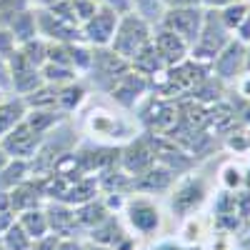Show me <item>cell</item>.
I'll return each instance as SVG.
<instances>
[{"label": "cell", "mask_w": 250, "mask_h": 250, "mask_svg": "<svg viewBox=\"0 0 250 250\" xmlns=\"http://www.w3.org/2000/svg\"><path fill=\"white\" fill-rule=\"evenodd\" d=\"M233 38H238L240 40V43H250V10H248V15H245V20H243V23L238 25V30L233 33Z\"/></svg>", "instance_id": "obj_46"}, {"label": "cell", "mask_w": 250, "mask_h": 250, "mask_svg": "<svg viewBox=\"0 0 250 250\" xmlns=\"http://www.w3.org/2000/svg\"><path fill=\"white\" fill-rule=\"evenodd\" d=\"M153 40V25L148 20H143L140 15L135 13H125L120 15L118 20V28H115V35L110 40V50H115L120 58L125 60H133L145 45Z\"/></svg>", "instance_id": "obj_5"}, {"label": "cell", "mask_w": 250, "mask_h": 250, "mask_svg": "<svg viewBox=\"0 0 250 250\" xmlns=\"http://www.w3.org/2000/svg\"><path fill=\"white\" fill-rule=\"evenodd\" d=\"M153 45L165 60V65H175V62L190 55V45L180 35H175L173 30L163 28V25H153Z\"/></svg>", "instance_id": "obj_19"}, {"label": "cell", "mask_w": 250, "mask_h": 250, "mask_svg": "<svg viewBox=\"0 0 250 250\" xmlns=\"http://www.w3.org/2000/svg\"><path fill=\"white\" fill-rule=\"evenodd\" d=\"M245 73H250V43L245 45Z\"/></svg>", "instance_id": "obj_53"}, {"label": "cell", "mask_w": 250, "mask_h": 250, "mask_svg": "<svg viewBox=\"0 0 250 250\" xmlns=\"http://www.w3.org/2000/svg\"><path fill=\"white\" fill-rule=\"evenodd\" d=\"M0 90L10 93V62L0 58Z\"/></svg>", "instance_id": "obj_45"}, {"label": "cell", "mask_w": 250, "mask_h": 250, "mask_svg": "<svg viewBox=\"0 0 250 250\" xmlns=\"http://www.w3.org/2000/svg\"><path fill=\"white\" fill-rule=\"evenodd\" d=\"M208 198H210V185H208L205 175H198L193 170L175 180V185L168 193V208L175 218L183 220V218L198 215L205 208Z\"/></svg>", "instance_id": "obj_2"}, {"label": "cell", "mask_w": 250, "mask_h": 250, "mask_svg": "<svg viewBox=\"0 0 250 250\" xmlns=\"http://www.w3.org/2000/svg\"><path fill=\"white\" fill-rule=\"evenodd\" d=\"M130 5H133V13L140 15L143 20H148L150 25H158L165 13V5L160 0H130Z\"/></svg>", "instance_id": "obj_36"}, {"label": "cell", "mask_w": 250, "mask_h": 250, "mask_svg": "<svg viewBox=\"0 0 250 250\" xmlns=\"http://www.w3.org/2000/svg\"><path fill=\"white\" fill-rule=\"evenodd\" d=\"M25 113H28V105L20 95L8 93L3 100H0V138L8 135L15 125L25 118Z\"/></svg>", "instance_id": "obj_22"}, {"label": "cell", "mask_w": 250, "mask_h": 250, "mask_svg": "<svg viewBox=\"0 0 250 250\" xmlns=\"http://www.w3.org/2000/svg\"><path fill=\"white\" fill-rule=\"evenodd\" d=\"M178 175L168 170L165 165L155 163L153 168L133 178V193H145V195H158V193H170V188L175 185Z\"/></svg>", "instance_id": "obj_17"}, {"label": "cell", "mask_w": 250, "mask_h": 250, "mask_svg": "<svg viewBox=\"0 0 250 250\" xmlns=\"http://www.w3.org/2000/svg\"><path fill=\"white\" fill-rule=\"evenodd\" d=\"M55 250H83V238H60Z\"/></svg>", "instance_id": "obj_47"}, {"label": "cell", "mask_w": 250, "mask_h": 250, "mask_svg": "<svg viewBox=\"0 0 250 250\" xmlns=\"http://www.w3.org/2000/svg\"><path fill=\"white\" fill-rule=\"evenodd\" d=\"M128 233H130V230L125 228V223L113 213V215H108L105 220H103L98 228L88 230L85 235H88V240H93V243H98V245H105V248H120L125 240L130 238Z\"/></svg>", "instance_id": "obj_21"}, {"label": "cell", "mask_w": 250, "mask_h": 250, "mask_svg": "<svg viewBox=\"0 0 250 250\" xmlns=\"http://www.w3.org/2000/svg\"><path fill=\"white\" fill-rule=\"evenodd\" d=\"M8 62H10V93L23 98V95L33 93L35 88H40L45 83L40 68H35L33 62H28L20 50H15V55Z\"/></svg>", "instance_id": "obj_15"}, {"label": "cell", "mask_w": 250, "mask_h": 250, "mask_svg": "<svg viewBox=\"0 0 250 250\" xmlns=\"http://www.w3.org/2000/svg\"><path fill=\"white\" fill-rule=\"evenodd\" d=\"M15 218H18V213L13 210L10 195L8 193H0V233H3L10 223H15Z\"/></svg>", "instance_id": "obj_39"}, {"label": "cell", "mask_w": 250, "mask_h": 250, "mask_svg": "<svg viewBox=\"0 0 250 250\" xmlns=\"http://www.w3.org/2000/svg\"><path fill=\"white\" fill-rule=\"evenodd\" d=\"M18 223L23 225V230L35 240V238H43L50 233V225H48V213H45V205L40 208H30V210L18 213Z\"/></svg>", "instance_id": "obj_26"}, {"label": "cell", "mask_w": 250, "mask_h": 250, "mask_svg": "<svg viewBox=\"0 0 250 250\" xmlns=\"http://www.w3.org/2000/svg\"><path fill=\"white\" fill-rule=\"evenodd\" d=\"M35 18H38V35L45 38L48 43H75V40H83L80 25L62 20L48 8H35Z\"/></svg>", "instance_id": "obj_14"}, {"label": "cell", "mask_w": 250, "mask_h": 250, "mask_svg": "<svg viewBox=\"0 0 250 250\" xmlns=\"http://www.w3.org/2000/svg\"><path fill=\"white\" fill-rule=\"evenodd\" d=\"M130 70V62L120 58L115 50L110 48H95L93 50V62H90V70L83 75L88 80L90 88H98L100 93H110V88L115 83Z\"/></svg>", "instance_id": "obj_7"}, {"label": "cell", "mask_w": 250, "mask_h": 250, "mask_svg": "<svg viewBox=\"0 0 250 250\" xmlns=\"http://www.w3.org/2000/svg\"><path fill=\"white\" fill-rule=\"evenodd\" d=\"M220 145L228 150V153H235V155H248V150H250V140H248V128L245 125H238L235 130H230L223 140H220Z\"/></svg>", "instance_id": "obj_34"}, {"label": "cell", "mask_w": 250, "mask_h": 250, "mask_svg": "<svg viewBox=\"0 0 250 250\" xmlns=\"http://www.w3.org/2000/svg\"><path fill=\"white\" fill-rule=\"evenodd\" d=\"M203 240V223L198 215L180 220V243L183 245H200Z\"/></svg>", "instance_id": "obj_37"}, {"label": "cell", "mask_w": 250, "mask_h": 250, "mask_svg": "<svg viewBox=\"0 0 250 250\" xmlns=\"http://www.w3.org/2000/svg\"><path fill=\"white\" fill-rule=\"evenodd\" d=\"M30 175H33L30 160L10 158V160L5 163V168L0 170V193H10L15 185H20L23 180H28Z\"/></svg>", "instance_id": "obj_25"}, {"label": "cell", "mask_w": 250, "mask_h": 250, "mask_svg": "<svg viewBox=\"0 0 250 250\" xmlns=\"http://www.w3.org/2000/svg\"><path fill=\"white\" fill-rule=\"evenodd\" d=\"M118 20L120 15L108 8V5H98V10L80 25V33H83V40L93 48H108L110 40L115 35V28H118Z\"/></svg>", "instance_id": "obj_12"}, {"label": "cell", "mask_w": 250, "mask_h": 250, "mask_svg": "<svg viewBox=\"0 0 250 250\" xmlns=\"http://www.w3.org/2000/svg\"><path fill=\"white\" fill-rule=\"evenodd\" d=\"M58 243H60V238H58L55 233H48V235H43V238H35L33 245H30V250H55Z\"/></svg>", "instance_id": "obj_42"}, {"label": "cell", "mask_w": 250, "mask_h": 250, "mask_svg": "<svg viewBox=\"0 0 250 250\" xmlns=\"http://www.w3.org/2000/svg\"><path fill=\"white\" fill-rule=\"evenodd\" d=\"M5 95H8V93H5V90H0V100H3V98H5Z\"/></svg>", "instance_id": "obj_55"}, {"label": "cell", "mask_w": 250, "mask_h": 250, "mask_svg": "<svg viewBox=\"0 0 250 250\" xmlns=\"http://www.w3.org/2000/svg\"><path fill=\"white\" fill-rule=\"evenodd\" d=\"M123 223L125 228L133 233V235H140V238H153L160 233L163 228V210L160 205L145 193H133L128 195L123 205Z\"/></svg>", "instance_id": "obj_3"}, {"label": "cell", "mask_w": 250, "mask_h": 250, "mask_svg": "<svg viewBox=\"0 0 250 250\" xmlns=\"http://www.w3.org/2000/svg\"><path fill=\"white\" fill-rule=\"evenodd\" d=\"M40 73H43V80L50 83V85H62V83H70L75 78H83L70 65H60V62H50V60L40 68Z\"/></svg>", "instance_id": "obj_32"}, {"label": "cell", "mask_w": 250, "mask_h": 250, "mask_svg": "<svg viewBox=\"0 0 250 250\" xmlns=\"http://www.w3.org/2000/svg\"><path fill=\"white\" fill-rule=\"evenodd\" d=\"M45 213H48L50 233H55L58 238H83L85 235L78 218H75V205L60 203V200H48Z\"/></svg>", "instance_id": "obj_16"}, {"label": "cell", "mask_w": 250, "mask_h": 250, "mask_svg": "<svg viewBox=\"0 0 250 250\" xmlns=\"http://www.w3.org/2000/svg\"><path fill=\"white\" fill-rule=\"evenodd\" d=\"M28 8H33V0H0V28H8L10 20Z\"/></svg>", "instance_id": "obj_38"}, {"label": "cell", "mask_w": 250, "mask_h": 250, "mask_svg": "<svg viewBox=\"0 0 250 250\" xmlns=\"http://www.w3.org/2000/svg\"><path fill=\"white\" fill-rule=\"evenodd\" d=\"M0 250H8V245H5V240H3V235H0Z\"/></svg>", "instance_id": "obj_54"}, {"label": "cell", "mask_w": 250, "mask_h": 250, "mask_svg": "<svg viewBox=\"0 0 250 250\" xmlns=\"http://www.w3.org/2000/svg\"><path fill=\"white\" fill-rule=\"evenodd\" d=\"M15 50H18V40H15V35H13L8 28H0V58L10 60V58L15 55Z\"/></svg>", "instance_id": "obj_40"}, {"label": "cell", "mask_w": 250, "mask_h": 250, "mask_svg": "<svg viewBox=\"0 0 250 250\" xmlns=\"http://www.w3.org/2000/svg\"><path fill=\"white\" fill-rule=\"evenodd\" d=\"M45 135H40L33 125L23 118L15 128L0 138V145L5 148V153L10 158H18V160H33L35 153L40 150V145H43Z\"/></svg>", "instance_id": "obj_10"}, {"label": "cell", "mask_w": 250, "mask_h": 250, "mask_svg": "<svg viewBox=\"0 0 250 250\" xmlns=\"http://www.w3.org/2000/svg\"><path fill=\"white\" fill-rule=\"evenodd\" d=\"M98 0H73V8H75V18H78V23L83 25L85 20L98 10Z\"/></svg>", "instance_id": "obj_41"}, {"label": "cell", "mask_w": 250, "mask_h": 250, "mask_svg": "<svg viewBox=\"0 0 250 250\" xmlns=\"http://www.w3.org/2000/svg\"><path fill=\"white\" fill-rule=\"evenodd\" d=\"M245 3H248V5H250V0H245Z\"/></svg>", "instance_id": "obj_57"}, {"label": "cell", "mask_w": 250, "mask_h": 250, "mask_svg": "<svg viewBox=\"0 0 250 250\" xmlns=\"http://www.w3.org/2000/svg\"><path fill=\"white\" fill-rule=\"evenodd\" d=\"M230 3H238V0H200V5L205 10H220V8L230 5Z\"/></svg>", "instance_id": "obj_50"}, {"label": "cell", "mask_w": 250, "mask_h": 250, "mask_svg": "<svg viewBox=\"0 0 250 250\" xmlns=\"http://www.w3.org/2000/svg\"><path fill=\"white\" fill-rule=\"evenodd\" d=\"M235 248H240V250H250V220L245 223V228L240 230V235H238V243H235Z\"/></svg>", "instance_id": "obj_49"}, {"label": "cell", "mask_w": 250, "mask_h": 250, "mask_svg": "<svg viewBox=\"0 0 250 250\" xmlns=\"http://www.w3.org/2000/svg\"><path fill=\"white\" fill-rule=\"evenodd\" d=\"M203 15H205V8L203 5H193V8H168L163 13L160 23L163 28L173 30L175 35H180L188 45L195 43V38L200 33V25H203Z\"/></svg>", "instance_id": "obj_11"}, {"label": "cell", "mask_w": 250, "mask_h": 250, "mask_svg": "<svg viewBox=\"0 0 250 250\" xmlns=\"http://www.w3.org/2000/svg\"><path fill=\"white\" fill-rule=\"evenodd\" d=\"M88 98H90V85H88L85 78H75L70 83L58 85V108L65 115L78 113L83 105H85Z\"/></svg>", "instance_id": "obj_20"}, {"label": "cell", "mask_w": 250, "mask_h": 250, "mask_svg": "<svg viewBox=\"0 0 250 250\" xmlns=\"http://www.w3.org/2000/svg\"><path fill=\"white\" fill-rule=\"evenodd\" d=\"M18 50L25 55V60L28 62H33L35 68H43L45 65V60H48V40L45 38H33V40H28V43H23V45H18Z\"/></svg>", "instance_id": "obj_31"}, {"label": "cell", "mask_w": 250, "mask_h": 250, "mask_svg": "<svg viewBox=\"0 0 250 250\" xmlns=\"http://www.w3.org/2000/svg\"><path fill=\"white\" fill-rule=\"evenodd\" d=\"M70 115H65L62 110H28L25 113V120L33 125V128L40 133V135H48L50 130H55L60 123H65Z\"/></svg>", "instance_id": "obj_29"}, {"label": "cell", "mask_w": 250, "mask_h": 250, "mask_svg": "<svg viewBox=\"0 0 250 250\" xmlns=\"http://www.w3.org/2000/svg\"><path fill=\"white\" fill-rule=\"evenodd\" d=\"M153 93V80L148 78V75H143V73H138V70H128L125 73L115 85L110 88V93H108V98L115 103V108H120V110H125V113H133L138 105H140V100L145 98V95H150Z\"/></svg>", "instance_id": "obj_8"}, {"label": "cell", "mask_w": 250, "mask_h": 250, "mask_svg": "<svg viewBox=\"0 0 250 250\" xmlns=\"http://www.w3.org/2000/svg\"><path fill=\"white\" fill-rule=\"evenodd\" d=\"M8 30L15 35L18 45H23V43H28V40L38 38V18H35V8H28V10H23V13H18V15L10 20Z\"/></svg>", "instance_id": "obj_27"}, {"label": "cell", "mask_w": 250, "mask_h": 250, "mask_svg": "<svg viewBox=\"0 0 250 250\" xmlns=\"http://www.w3.org/2000/svg\"><path fill=\"white\" fill-rule=\"evenodd\" d=\"M240 98H245V100H250V73H243L238 80H235V85H230Z\"/></svg>", "instance_id": "obj_43"}, {"label": "cell", "mask_w": 250, "mask_h": 250, "mask_svg": "<svg viewBox=\"0 0 250 250\" xmlns=\"http://www.w3.org/2000/svg\"><path fill=\"white\" fill-rule=\"evenodd\" d=\"M155 160V148L148 138V133L140 130L133 140H128L125 145H120V155H118V165L128 173V175H140L148 168H153Z\"/></svg>", "instance_id": "obj_9"}, {"label": "cell", "mask_w": 250, "mask_h": 250, "mask_svg": "<svg viewBox=\"0 0 250 250\" xmlns=\"http://www.w3.org/2000/svg\"><path fill=\"white\" fill-rule=\"evenodd\" d=\"M233 40V33L225 28V23L220 20L218 10H205L203 15V25L200 33L195 38V43L190 45V58L200 60V62H213V58Z\"/></svg>", "instance_id": "obj_6"}, {"label": "cell", "mask_w": 250, "mask_h": 250, "mask_svg": "<svg viewBox=\"0 0 250 250\" xmlns=\"http://www.w3.org/2000/svg\"><path fill=\"white\" fill-rule=\"evenodd\" d=\"M10 160V155L5 153V148H3V145H0V170H3L5 168V163Z\"/></svg>", "instance_id": "obj_52"}, {"label": "cell", "mask_w": 250, "mask_h": 250, "mask_svg": "<svg viewBox=\"0 0 250 250\" xmlns=\"http://www.w3.org/2000/svg\"><path fill=\"white\" fill-rule=\"evenodd\" d=\"M130 68L138 70V73H143V75H148V78L155 83V80L165 73V68H168V65H165V60L160 58V53L155 50L153 40H150V43L145 45V48L130 60Z\"/></svg>", "instance_id": "obj_23"}, {"label": "cell", "mask_w": 250, "mask_h": 250, "mask_svg": "<svg viewBox=\"0 0 250 250\" xmlns=\"http://www.w3.org/2000/svg\"><path fill=\"white\" fill-rule=\"evenodd\" d=\"M160 3L168 10V8H193V5H200V0H160Z\"/></svg>", "instance_id": "obj_48"}, {"label": "cell", "mask_w": 250, "mask_h": 250, "mask_svg": "<svg viewBox=\"0 0 250 250\" xmlns=\"http://www.w3.org/2000/svg\"><path fill=\"white\" fill-rule=\"evenodd\" d=\"M248 10H250V5L245 3V0H238V3H230V5L220 8L218 13H220V20L225 23V28L230 30V33H235V30H238V25L245 20Z\"/></svg>", "instance_id": "obj_35"}, {"label": "cell", "mask_w": 250, "mask_h": 250, "mask_svg": "<svg viewBox=\"0 0 250 250\" xmlns=\"http://www.w3.org/2000/svg\"><path fill=\"white\" fill-rule=\"evenodd\" d=\"M8 195H10V203H13V210L15 213H23V210L40 208V205L48 203L45 188H43V175H30L28 180L15 185Z\"/></svg>", "instance_id": "obj_18"}, {"label": "cell", "mask_w": 250, "mask_h": 250, "mask_svg": "<svg viewBox=\"0 0 250 250\" xmlns=\"http://www.w3.org/2000/svg\"><path fill=\"white\" fill-rule=\"evenodd\" d=\"M235 250H240V248H235Z\"/></svg>", "instance_id": "obj_58"}, {"label": "cell", "mask_w": 250, "mask_h": 250, "mask_svg": "<svg viewBox=\"0 0 250 250\" xmlns=\"http://www.w3.org/2000/svg\"><path fill=\"white\" fill-rule=\"evenodd\" d=\"M60 0H33V8H53Z\"/></svg>", "instance_id": "obj_51"}, {"label": "cell", "mask_w": 250, "mask_h": 250, "mask_svg": "<svg viewBox=\"0 0 250 250\" xmlns=\"http://www.w3.org/2000/svg\"><path fill=\"white\" fill-rule=\"evenodd\" d=\"M135 113V123L138 128L145 130V133H158V135H165L173 125H175V118H178V100L173 98H165L160 93H150L140 100V105L133 110Z\"/></svg>", "instance_id": "obj_4"}, {"label": "cell", "mask_w": 250, "mask_h": 250, "mask_svg": "<svg viewBox=\"0 0 250 250\" xmlns=\"http://www.w3.org/2000/svg\"><path fill=\"white\" fill-rule=\"evenodd\" d=\"M248 140H250V128H248ZM248 155H250V150H248Z\"/></svg>", "instance_id": "obj_56"}, {"label": "cell", "mask_w": 250, "mask_h": 250, "mask_svg": "<svg viewBox=\"0 0 250 250\" xmlns=\"http://www.w3.org/2000/svg\"><path fill=\"white\" fill-rule=\"evenodd\" d=\"M210 73L225 83V85H235V80L245 73V43L233 38L210 62Z\"/></svg>", "instance_id": "obj_13"}, {"label": "cell", "mask_w": 250, "mask_h": 250, "mask_svg": "<svg viewBox=\"0 0 250 250\" xmlns=\"http://www.w3.org/2000/svg\"><path fill=\"white\" fill-rule=\"evenodd\" d=\"M108 215H113V213L105 208V203H103L100 195H95V198L88 200V203L75 205V218H78V223H80V228H83V233H88V230H93V228H98ZM115 215H118V213H115Z\"/></svg>", "instance_id": "obj_24"}, {"label": "cell", "mask_w": 250, "mask_h": 250, "mask_svg": "<svg viewBox=\"0 0 250 250\" xmlns=\"http://www.w3.org/2000/svg\"><path fill=\"white\" fill-rule=\"evenodd\" d=\"M140 133L138 123L128 118L125 110H108V108H93L85 115V135L103 145H125Z\"/></svg>", "instance_id": "obj_1"}, {"label": "cell", "mask_w": 250, "mask_h": 250, "mask_svg": "<svg viewBox=\"0 0 250 250\" xmlns=\"http://www.w3.org/2000/svg\"><path fill=\"white\" fill-rule=\"evenodd\" d=\"M0 235H3L8 250H30V245H33V238L23 230V225L18 223V218H15V223H10Z\"/></svg>", "instance_id": "obj_33"}, {"label": "cell", "mask_w": 250, "mask_h": 250, "mask_svg": "<svg viewBox=\"0 0 250 250\" xmlns=\"http://www.w3.org/2000/svg\"><path fill=\"white\" fill-rule=\"evenodd\" d=\"M28 110H60L58 108V85L43 83L40 88H35L33 93L23 95Z\"/></svg>", "instance_id": "obj_28"}, {"label": "cell", "mask_w": 250, "mask_h": 250, "mask_svg": "<svg viewBox=\"0 0 250 250\" xmlns=\"http://www.w3.org/2000/svg\"><path fill=\"white\" fill-rule=\"evenodd\" d=\"M100 5H108L113 8L118 15H125V13H133V5H130V0H98Z\"/></svg>", "instance_id": "obj_44"}, {"label": "cell", "mask_w": 250, "mask_h": 250, "mask_svg": "<svg viewBox=\"0 0 250 250\" xmlns=\"http://www.w3.org/2000/svg\"><path fill=\"white\" fill-rule=\"evenodd\" d=\"M243 185H245V168L243 165H238L235 160L223 163L220 170H218V188H223V190H240Z\"/></svg>", "instance_id": "obj_30"}]
</instances>
